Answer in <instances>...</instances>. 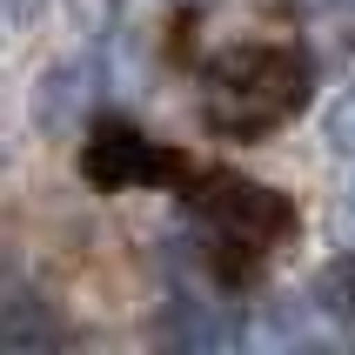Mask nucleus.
Returning a JSON list of instances; mask_svg holds the SVG:
<instances>
[{
  "mask_svg": "<svg viewBox=\"0 0 355 355\" xmlns=\"http://www.w3.org/2000/svg\"><path fill=\"white\" fill-rule=\"evenodd\" d=\"M309 67L288 47H241L208 67V121L228 135H261L302 107Z\"/></svg>",
  "mask_w": 355,
  "mask_h": 355,
  "instance_id": "nucleus-1",
  "label": "nucleus"
},
{
  "mask_svg": "<svg viewBox=\"0 0 355 355\" xmlns=\"http://www.w3.org/2000/svg\"><path fill=\"white\" fill-rule=\"evenodd\" d=\"M201 221H208V261H215L228 282H241L288 228H295V208H288L275 188H255V181H215L208 201H201Z\"/></svg>",
  "mask_w": 355,
  "mask_h": 355,
  "instance_id": "nucleus-2",
  "label": "nucleus"
},
{
  "mask_svg": "<svg viewBox=\"0 0 355 355\" xmlns=\"http://www.w3.org/2000/svg\"><path fill=\"white\" fill-rule=\"evenodd\" d=\"M87 181H101V188H128V181H161V175H181L175 155H161V148H148V141L135 135V128H121V121H107L94 141H87Z\"/></svg>",
  "mask_w": 355,
  "mask_h": 355,
  "instance_id": "nucleus-3",
  "label": "nucleus"
},
{
  "mask_svg": "<svg viewBox=\"0 0 355 355\" xmlns=\"http://www.w3.org/2000/svg\"><path fill=\"white\" fill-rule=\"evenodd\" d=\"M87 101V67L80 60H60L40 74V94H34V121L40 128H60V121H74V107Z\"/></svg>",
  "mask_w": 355,
  "mask_h": 355,
  "instance_id": "nucleus-4",
  "label": "nucleus"
},
{
  "mask_svg": "<svg viewBox=\"0 0 355 355\" xmlns=\"http://www.w3.org/2000/svg\"><path fill=\"white\" fill-rule=\"evenodd\" d=\"M315 309H322V315H336L342 329H355V255H336L315 275Z\"/></svg>",
  "mask_w": 355,
  "mask_h": 355,
  "instance_id": "nucleus-5",
  "label": "nucleus"
},
{
  "mask_svg": "<svg viewBox=\"0 0 355 355\" xmlns=\"http://www.w3.org/2000/svg\"><path fill=\"white\" fill-rule=\"evenodd\" d=\"M322 141H329L336 155H355V80L322 107Z\"/></svg>",
  "mask_w": 355,
  "mask_h": 355,
  "instance_id": "nucleus-6",
  "label": "nucleus"
},
{
  "mask_svg": "<svg viewBox=\"0 0 355 355\" xmlns=\"http://www.w3.org/2000/svg\"><path fill=\"white\" fill-rule=\"evenodd\" d=\"M67 14L80 20V34H107L121 14V0H67Z\"/></svg>",
  "mask_w": 355,
  "mask_h": 355,
  "instance_id": "nucleus-7",
  "label": "nucleus"
},
{
  "mask_svg": "<svg viewBox=\"0 0 355 355\" xmlns=\"http://www.w3.org/2000/svg\"><path fill=\"white\" fill-rule=\"evenodd\" d=\"M34 14H40V0H7V27H14V34L34 27Z\"/></svg>",
  "mask_w": 355,
  "mask_h": 355,
  "instance_id": "nucleus-8",
  "label": "nucleus"
},
{
  "mask_svg": "<svg viewBox=\"0 0 355 355\" xmlns=\"http://www.w3.org/2000/svg\"><path fill=\"white\" fill-rule=\"evenodd\" d=\"M349 215H355V195H349Z\"/></svg>",
  "mask_w": 355,
  "mask_h": 355,
  "instance_id": "nucleus-9",
  "label": "nucleus"
},
{
  "mask_svg": "<svg viewBox=\"0 0 355 355\" xmlns=\"http://www.w3.org/2000/svg\"><path fill=\"white\" fill-rule=\"evenodd\" d=\"M195 7H201V0H195Z\"/></svg>",
  "mask_w": 355,
  "mask_h": 355,
  "instance_id": "nucleus-10",
  "label": "nucleus"
}]
</instances>
